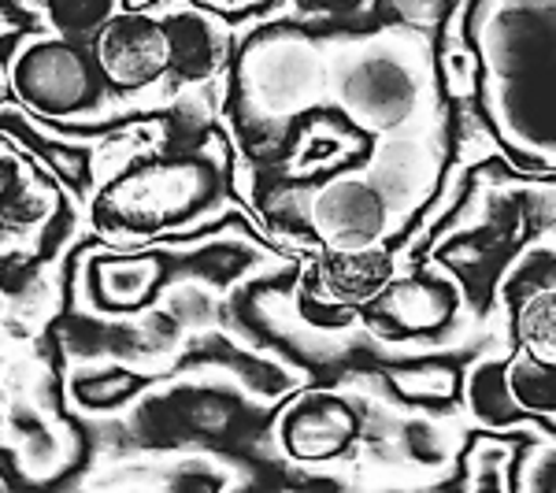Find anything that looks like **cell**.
<instances>
[{
    "mask_svg": "<svg viewBox=\"0 0 556 493\" xmlns=\"http://www.w3.org/2000/svg\"><path fill=\"white\" fill-rule=\"evenodd\" d=\"M516 353L538 367L556 371V286H538L516 304L513 316Z\"/></svg>",
    "mask_w": 556,
    "mask_h": 493,
    "instance_id": "cell-9",
    "label": "cell"
},
{
    "mask_svg": "<svg viewBox=\"0 0 556 493\" xmlns=\"http://www.w3.org/2000/svg\"><path fill=\"white\" fill-rule=\"evenodd\" d=\"M38 12L52 34L89 45V38L119 12V0H38Z\"/></svg>",
    "mask_w": 556,
    "mask_h": 493,
    "instance_id": "cell-11",
    "label": "cell"
},
{
    "mask_svg": "<svg viewBox=\"0 0 556 493\" xmlns=\"http://www.w3.org/2000/svg\"><path fill=\"white\" fill-rule=\"evenodd\" d=\"M167 279L164 253H119L101 256L89 267V290L108 312H138L156 298Z\"/></svg>",
    "mask_w": 556,
    "mask_h": 493,
    "instance_id": "cell-8",
    "label": "cell"
},
{
    "mask_svg": "<svg viewBox=\"0 0 556 493\" xmlns=\"http://www.w3.org/2000/svg\"><path fill=\"white\" fill-rule=\"evenodd\" d=\"M219 193V172L201 156L146 160L119 172L97 197V223L104 230L149 238L182 227Z\"/></svg>",
    "mask_w": 556,
    "mask_h": 493,
    "instance_id": "cell-1",
    "label": "cell"
},
{
    "mask_svg": "<svg viewBox=\"0 0 556 493\" xmlns=\"http://www.w3.org/2000/svg\"><path fill=\"white\" fill-rule=\"evenodd\" d=\"M460 286L438 271H416V275H393L390 286L375 298L361 316L367 327L379 334H434L450 327L460 312Z\"/></svg>",
    "mask_w": 556,
    "mask_h": 493,
    "instance_id": "cell-7",
    "label": "cell"
},
{
    "mask_svg": "<svg viewBox=\"0 0 556 493\" xmlns=\"http://www.w3.org/2000/svg\"><path fill=\"white\" fill-rule=\"evenodd\" d=\"M397 275V260L390 249L367 245V249H330L319 245V253L304 264L298 301L304 312H323L345 323V312L367 308Z\"/></svg>",
    "mask_w": 556,
    "mask_h": 493,
    "instance_id": "cell-4",
    "label": "cell"
},
{
    "mask_svg": "<svg viewBox=\"0 0 556 493\" xmlns=\"http://www.w3.org/2000/svg\"><path fill=\"white\" fill-rule=\"evenodd\" d=\"M308 227L330 249L379 245L390 230V204L364 175H334L312 193Z\"/></svg>",
    "mask_w": 556,
    "mask_h": 493,
    "instance_id": "cell-6",
    "label": "cell"
},
{
    "mask_svg": "<svg viewBox=\"0 0 556 493\" xmlns=\"http://www.w3.org/2000/svg\"><path fill=\"white\" fill-rule=\"evenodd\" d=\"M4 182H8V164L0 160V190H4Z\"/></svg>",
    "mask_w": 556,
    "mask_h": 493,
    "instance_id": "cell-13",
    "label": "cell"
},
{
    "mask_svg": "<svg viewBox=\"0 0 556 493\" xmlns=\"http://www.w3.org/2000/svg\"><path fill=\"white\" fill-rule=\"evenodd\" d=\"M93 64L108 89L134 93L160 83L175 71V30L172 20L149 12H115L101 30L89 38Z\"/></svg>",
    "mask_w": 556,
    "mask_h": 493,
    "instance_id": "cell-3",
    "label": "cell"
},
{
    "mask_svg": "<svg viewBox=\"0 0 556 493\" xmlns=\"http://www.w3.org/2000/svg\"><path fill=\"white\" fill-rule=\"evenodd\" d=\"M501 375H505V387L501 390L516 405V412H527V416H549V412H556V371L538 367L523 353H516V361L505 364Z\"/></svg>",
    "mask_w": 556,
    "mask_h": 493,
    "instance_id": "cell-10",
    "label": "cell"
},
{
    "mask_svg": "<svg viewBox=\"0 0 556 493\" xmlns=\"http://www.w3.org/2000/svg\"><path fill=\"white\" fill-rule=\"evenodd\" d=\"M278 450L298 464H330L361 438V412L330 390H304L278 412Z\"/></svg>",
    "mask_w": 556,
    "mask_h": 493,
    "instance_id": "cell-5",
    "label": "cell"
},
{
    "mask_svg": "<svg viewBox=\"0 0 556 493\" xmlns=\"http://www.w3.org/2000/svg\"><path fill=\"white\" fill-rule=\"evenodd\" d=\"M141 387V379L134 371H97L75 382V393L86 408H115L119 401H127L134 390Z\"/></svg>",
    "mask_w": 556,
    "mask_h": 493,
    "instance_id": "cell-12",
    "label": "cell"
},
{
    "mask_svg": "<svg viewBox=\"0 0 556 493\" xmlns=\"http://www.w3.org/2000/svg\"><path fill=\"white\" fill-rule=\"evenodd\" d=\"M12 93L41 115H75L97 101L104 78L86 41L60 34H34L15 49L8 64Z\"/></svg>",
    "mask_w": 556,
    "mask_h": 493,
    "instance_id": "cell-2",
    "label": "cell"
}]
</instances>
